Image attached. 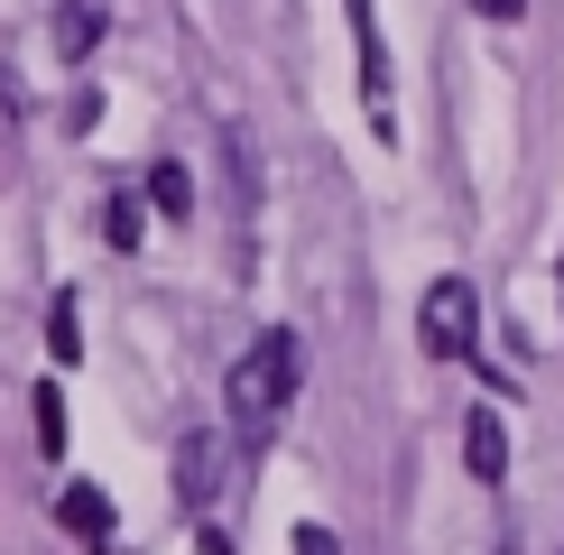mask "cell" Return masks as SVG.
I'll return each mask as SVG.
<instances>
[{"mask_svg":"<svg viewBox=\"0 0 564 555\" xmlns=\"http://www.w3.org/2000/svg\"><path fill=\"white\" fill-rule=\"evenodd\" d=\"M296 380H305V342L288 334V324L250 334V342H241V361L223 370V426L241 435V445H260L278 416L296 407Z\"/></svg>","mask_w":564,"mask_h":555,"instance_id":"obj_1","label":"cell"},{"mask_svg":"<svg viewBox=\"0 0 564 555\" xmlns=\"http://www.w3.org/2000/svg\"><path fill=\"white\" fill-rule=\"evenodd\" d=\"M416 342H426L435 361H463L481 342V287L463 269H444V278H426V296H416Z\"/></svg>","mask_w":564,"mask_h":555,"instance_id":"obj_2","label":"cell"},{"mask_svg":"<svg viewBox=\"0 0 564 555\" xmlns=\"http://www.w3.org/2000/svg\"><path fill=\"white\" fill-rule=\"evenodd\" d=\"M463 472H473L481 491L509 481V426H500V407H463Z\"/></svg>","mask_w":564,"mask_h":555,"instance_id":"obj_3","label":"cell"},{"mask_svg":"<svg viewBox=\"0 0 564 555\" xmlns=\"http://www.w3.org/2000/svg\"><path fill=\"white\" fill-rule=\"evenodd\" d=\"M214 491H223V426H195L176 445V500L185 509H214Z\"/></svg>","mask_w":564,"mask_h":555,"instance_id":"obj_4","label":"cell"},{"mask_svg":"<svg viewBox=\"0 0 564 555\" xmlns=\"http://www.w3.org/2000/svg\"><path fill=\"white\" fill-rule=\"evenodd\" d=\"M56 527L84 537V546H111L121 537V509H111V491H93V481H65L56 491Z\"/></svg>","mask_w":564,"mask_h":555,"instance_id":"obj_5","label":"cell"},{"mask_svg":"<svg viewBox=\"0 0 564 555\" xmlns=\"http://www.w3.org/2000/svg\"><path fill=\"white\" fill-rule=\"evenodd\" d=\"M102 29H111L102 0H56V19H46V37H56V56H65V65H84L93 46H102Z\"/></svg>","mask_w":564,"mask_h":555,"instance_id":"obj_6","label":"cell"},{"mask_svg":"<svg viewBox=\"0 0 564 555\" xmlns=\"http://www.w3.org/2000/svg\"><path fill=\"white\" fill-rule=\"evenodd\" d=\"M139 185H149V204H158L167 222H185V214H195V185H185V167H176V157H158V167L139 176Z\"/></svg>","mask_w":564,"mask_h":555,"instance_id":"obj_7","label":"cell"},{"mask_svg":"<svg viewBox=\"0 0 564 555\" xmlns=\"http://www.w3.org/2000/svg\"><path fill=\"white\" fill-rule=\"evenodd\" d=\"M29 426H37V454H65V389L56 380L29 389Z\"/></svg>","mask_w":564,"mask_h":555,"instance_id":"obj_8","label":"cell"},{"mask_svg":"<svg viewBox=\"0 0 564 555\" xmlns=\"http://www.w3.org/2000/svg\"><path fill=\"white\" fill-rule=\"evenodd\" d=\"M46 352H56V361H84V315H75V296L46 306Z\"/></svg>","mask_w":564,"mask_h":555,"instance_id":"obj_9","label":"cell"},{"mask_svg":"<svg viewBox=\"0 0 564 555\" xmlns=\"http://www.w3.org/2000/svg\"><path fill=\"white\" fill-rule=\"evenodd\" d=\"M139 231H149L139 195H111V204H102V241H111V250H139Z\"/></svg>","mask_w":564,"mask_h":555,"instance_id":"obj_10","label":"cell"},{"mask_svg":"<svg viewBox=\"0 0 564 555\" xmlns=\"http://www.w3.org/2000/svg\"><path fill=\"white\" fill-rule=\"evenodd\" d=\"M288 555H343V537H334V527H315V519H305L296 537H288Z\"/></svg>","mask_w":564,"mask_h":555,"instance_id":"obj_11","label":"cell"},{"mask_svg":"<svg viewBox=\"0 0 564 555\" xmlns=\"http://www.w3.org/2000/svg\"><path fill=\"white\" fill-rule=\"evenodd\" d=\"M528 0H473V19H519Z\"/></svg>","mask_w":564,"mask_h":555,"instance_id":"obj_12","label":"cell"},{"mask_svg":"<svg viewBox=\"0 0 564 555\" xmlns=\"http://www.w3.org/2000/svg\"><path fill=\"white\" fill-rule=\"evenodd\" d=\"M490 555H519V546H509V537H500V546H490Z\"/></svg>","mask_w":564,"mask_h":555,"instance_id":"obj_13","label":"cell"}]
</instances>
